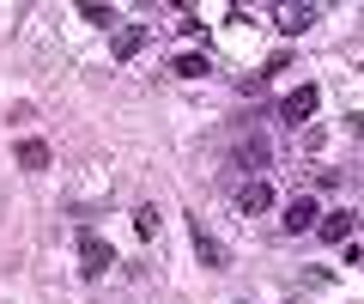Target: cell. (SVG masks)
Returning <instances> with one entry per match:
<instances>
[{"instance_id":"cell-11","label":"cell","mask_w":364,"mask_h":304,"mask_svg":"<svg viewBox=\"0 0 364 304\" xmlns=\"http://www.w3.org/2000/svg\"><path fill=\"white\" fill-rule=\"evenodd\" d=\"M140 49H146V31H140V25L116 31V55H122V61H128V55H140Z\"/></svg>"},{"instance_id":"cell-2","label":"cell","mask_w":364,"mask_h":304,"mask_svg":"<svg viewBox=\"0 0 364 304\" xmlns=\"http://www.w3.org/2000/svg\"><path fill=\"white\" fill-rule=\"evenodd\" d=\"M316 104H322V92H316V85H298V92H286V98H279V122L304 128V122L316 116Z\"/></svg>"},{"instance_id":"cell-5","label":"cell","mask_w":364,"mask_h":304,"mask_svg":"<svg viewBox=\"0 0 364 304\" xmlns=\"http://www.w3.org/2000/svg\"><path fill=\"white\" fill-rule=\"evenodd\" d=\"M310 225H322V207H316L310 195H298V201L286 207V231H310Z\"/></svg>"},{"instance_id":"cell-10","label":"cell","mask_w":364,"mask_h":304,"mask_svg":"<svg viewBox=\"0 0 364 304\" xmlns=\"http://www.w3.org/2000/svg\"><path fill=\"white\" fill-rule=\"evenodd\" d=\"M18 164H25V171H49V146L43 140H18Z\"/></svg>"},{"instance_id":"cell-3","label":"cell","mask_w":364,"mask_h":304,"mask_svg":"<svg viewBox=\"0 0 364 304\" xmlns=\"http://www.w3.org/2000/svg\"><path fill=\"white\" fill-rule=\"evenodd\" d=\"M267 159H273V146L261 134H237V164L243 171H267Z\"/></svg>"},{"instance_id":"cell-7","label":"cell","mask_w":364,"mask_h":304,"mask_svg":"<svg viewBox=\"0 0 364 304\" xmlns=\"http://www.w3.org/2000/svg\"><path fill=\"white\" fill-rule=\"evenodd\" d=\"M273 19H279V31H286V37H298V31L316 25V6H279Z\"/></svg>"},{"instance_id":"cell-12","label":"cell","mask_w":364,"mask_h":304,"mask_svg":"<svg viewBox=\"0 0 364 304\" xmlns=\"http://www.w3.org/2000/svg\"><path fill=\"white\" fill-rule=\"evenodd\" d=\"M79 13H85V25H116V6H97V0H85Z\"/></svg>"},{"instance_id":"cell-14","label":"cell","mask_w":364,"mask_h":304,"mask_svg":"<svg viewBox=\"0 0 364 304\" xmlns=\"http://www.w3.org/2000/svg\"><path fill=\"white\" fill-rule=\"evenodd\" d=\"M243 304H249V298H243Z\"/></svg>"},{"instance_id":"cell-4","label":"cell","mask_w":364,"mask_h":304,"mask_svg":"<svg viewBox=\"0 0 364 304\" xmlns=\"http://www.w3.org/2000/svg\"><path fill=\"white\" fill-rule=\"evenodd\" d=\"M237 207H243V213H267L273 207V189L261 183V177H249V183L237 189Z\"/></svg>"},{"instance_id":"cell-6","label":"cell","mask_w":364,"mask_h":304,"mask_svg":"<svg viewBox=\"0 0 364 304\" xmlns=\"http://www.w3.org/2000/svg\"><path fill=\"white\" fill-rule=\"evenodd\" d=\"M316 231H322V243H346V238H352V213H346V207L322 213V225H316Z\"/></svg>"},{"instance_id":"cell-13","label":"cell","mask_w":364,"mask_h":304,"mask_svg":"<svg viewBox=\"0 0 364 304\" xmlns=\"http://www.w3.org/2000/svg\"><path fill=\"white\" fill-rule=\"evenodd\" d=\"M134 231H140V238H158V207H140V213H134Z\"/></svg>"},{"instance_id":"cell-9","label":"cell","mask_w":364,"mask_h":304,"mask_svg":"<svg viewBox=\"0 0 364 304\" xmlns=\"http://www.w3.org/2000/svg\"><path fill=\"white\" fill-rule=\"evenodd\" d=\"M170 73H176V80H207V73H213V61L188 49V55H176V61H170Z\"/></svg>"},{"instance_id":"cell-8","label":"cell","mask_w":364,"mask_h":304,"mask_svg":"<svg viewBox=\"0 0 364 304\" xmlns=\"http://www.w3.org/2000/svg\"><path fill=\"white\" fill-rule=\"evenodd\" d=\"M195 256H200V262H207V268H225V243L213 238L207 225H195Z\"/></svg>"},{"instance_id":"cell-1","label":"cell","mask_w":364,"mask_h":304,"mask_svg":"<svg viewBox=\"0 0 364 304\" xmlns=\"http://www.w3.org/2000/svg\"><path fill=\"white\" fill-rule=\"evenodd\" d=\"M109 262H116V250H109L104 238H97V231H79V274H109Z\"/></svg>"}]
</instances>
